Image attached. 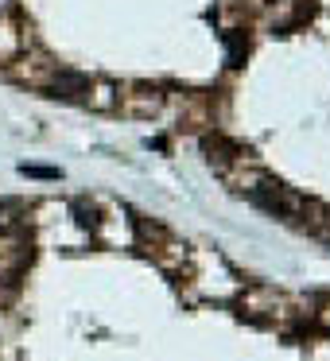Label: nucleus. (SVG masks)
<instances>
[{"label":"nucleus","mask_w":330,"mask_h":361,"mask_svg":"<svg viewBox=\"0 0 330 361\" xmlns=\"http://www.w3.org/2000/svg\"><path fill=\"white\" fill-rule=\"evenodd\" d=\"M226 43H229V66H241L245 63V39H241V32H229Z\"/></svg>","instance_id":"f257e3e1"}]
</instances>
